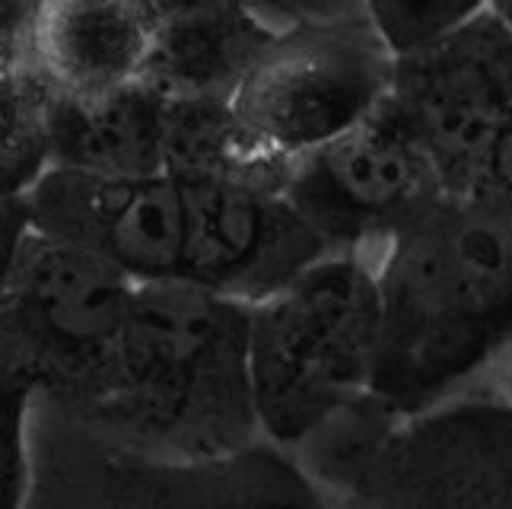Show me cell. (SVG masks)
<instances>
[{
	"label": "cell",
	"mask_w": 512,
	"mask_h": 509,
	"mask_svg": "<svg viewBox=\"0 0 512 509\" xmlns=\"http://www.w3.org/2000/svg\"><path fill=\"white\" fill-rule=\"evenodd\" d=\"M373 392L411 417L487 379L512 347V201L443 191L376 252Z\"/></svg>",
	"instance_id": "6da1fadb"
},
{
	"label": "cell",
	"mask_w": 512,
	"mask_h": 509,
	"mask_svg": "<svg viewBox=\"0 0 512 509\" xmlns=\"http://www.w3.org/2000/svg\"><path fill=\"white\" fill-rule=\"evenodd\" d=\"M249 312L185 277L137 284L105 401L185 459L245 449L258 433Z\"/></svg>",
	"instance_id": "7a4b0ae2"
},
{
	"label": "cell",
	"mask_w": 512,
	"mask_h": 509,
	"mask_svg": "<svg viewBox=\"0 0 512 509\" xmlns=\"http://www.w3.org/2000/svg\"><path fill=\"white\" fill-rule=\"evenodd\" d=\"M376 347V252H328L252 303L249 379L261 440L296 449L334 411L369 395Z\"/></svg>",
	"instance_id": "3957f363"
},
{
	"label": "cell",
	"mask_w": 512,
	"mask_h": 509,
	"mask_svg": "<svg viewBox=\"0 0 512 509\" xmlns=\"http://www.w3.org/2000/svg\"><path fill=\"white\" fill-rule=\"evenodd\" d=\"M395 58L363 16L277 29L226 93L236 163L280 169L373 115Z\"/></svg>",
	"instance_id": "277c9868"
},
{
	"label": "cell",
	"mask_w": 512,
	"mask_h": 509,
	"mask_svg": "<svg viewBox=\"0 0 512 509\" xmlns=\"http://www.w3.org/2000/svg\"><path fill=\"white\" fill-rule=\"evenodd\" d=\"M134 293L102 258L26 226L0 284V373L29 392L102 395Z\"/></svg>",
	"instance_id": "5b68a950"
},
{
	"label": "cell",
	"mask_w": 512,
	"mask_h": 509,
	"mask_svg": "<svg viewBox=\"0 0 512 509\" xmlns=\"http://www.w3.org/2000/svg\"><path fill=\"white\" fill-rule=\"evenodd\" d=\"M277 172L236 160L175 169L185 210L179 277L252 306L331 252Z\"/></svg>",
	"instance_id": "8992f818"
},
{
	"label": "cell",
	"mask_w": 512,
	"mask_h": 509,
	"mask_svg": "<svg viewBox=\"0 0 512 509\" xmlns=\"http://www.w3.org/2000/svg\"><path fill=\"white\" fill-rule=\"evenodd\" d=\"M280 188L331 252L379 245L446 185L392 102L357 128L280 166Z\"/></svg>",
	"instance_id": "52a82bcc"
},
{
	"label": "cell",
	"mask_w": 512,
	"mask_h": 509,
	"mask_svg": "<svg viewBox=\"0 0 512 509\" xmlns=\"http://www.w3.org/2000/svg\"><path fill=\"white\" fill-rule=\"evenodd\" d=\"M388 102L446 191L478 188L490 140L512 115V35L490 7L392 64Z\"/></svg>",
	"instance_id": "ba28073f"
},
{
	"label": "cell",
	"mask_w": 512,
	"mask_h": 509,
	"mask_svg": "<svg viewBox=\"0 0 512 509\" xmlns=\"http://www.w3.org/2000/svg\"><path fill=\"white\" fill-rule=\"evenodd\" d=\"M29 230L74 245L134 284L182 274L185 210L175 169L125 175L45 163L23 188Z\"/></svg>",
	"instance_id": "9c48e42d"
},
{
	"label": "cell",
	"mask_w": 512,
	"mask_h": 509,
	"mask_svg": "<svg viewBox=\"0 0 512 509\" xmlns=\"http://www.w3.org/2000/svg\"><path fill=\"white\" fill-rule=\"evenodd\" d=\"M388 503H512V405L455 395L401 417L363 481Z\"/></svg>",
	"instance_id": "30bf717a"
},
{
	"label": "cell",
	"mask_w": 512,
	"mask_h": 509,
	"mask_svg": "<svg viewBox=\"0 0 512 509\" xmlns=\"http://www.w3.org/2000/svg\"><path fill=\"white\" fill-rule=\"evenodd\" d=\"M163 0H35L23 55L51 99H93L150 80Z\"/></svg>",
	"instance_id": "8fae6325"
},
{
	"label": "cell",
	"mask_w": 512,
	"mask_h": 509,
	"mask_svg": "<svg viewBox=\"0 0 512 509\" xmlns=\"http://www.w3.org/2000/svg\"><path fill=\"white\" fill-rule=\"evenodd\" d=\"M51 163L144 175L169 166L166 90L153 80L121 86L93 99H51Z\"/></svg>",
	"instance_id": "7c38bea8"
},
{
	"label": "cell",
	"mask_w": 512,
	"mask_h": 509,
	"mask_svg": "<svg viewBox=\"0 0 512 509\" xmlns=\"http://www.w3.org/2000/svg\"><path fill=\"white\" fill-rule=\"evenodd\" d=\"M357 4L388 55L401 58L474 20L490 7V0H357Z\"/></svg>",
	"instance_id": "4fadbf2b"
},
{
	"label": "cell",
	"mask_w": 512,
	"mask_h": 509,
	"mask_svg": "<svg viewBox=\"0 0 512 509\" xmlns=\"http://www.w3.org/2000/svg\"><path fill=\"white\" fill-rule=\"evenodd\" d=\"M26 385L0 373V509L23 506L29 494V405Z\"/></svg>",
	"instance_id": "5bb4252c"
},
{
	"label": "cell",
	"mask_w": 512,
	"mask_h": 509,
	"mask_svg": "<svg viewBox=\"0 0 512 509\" xmlns=\"http://www.w3.org/2000/svg\"><path fill=\"white\" fill-rule=\"evenodd\" d=\"M478 188L490 191V195H497V198L512 201V115L497 131V137L490 140L481 175H478Z\"/></svg>",
	"instance_id": "9a60e30c"
},
{
	"label": "cell",
	"mask_w": 512,
	"mask_h": 509,
	"mask_svg": "<svg viewBox=\"0 0 512 509\" xmlns=\"http://www.w3.org/2000/svg\"><path fill=\"white\" fill-rule=\"evenodd\" d=\"M23 230H26L23 210H20V214L13 217L7 207H0V284H4L7 265H10V258H13V249H16V242H20Z\"/></svg>",
	"instance_id": "2e32d148"
},
{
	"label": "cell",
	"mask_w": 512,
	"mask_h": 509,
	"mask_svg": "<svg viewBox=\"0 0 512 509\" xmlns=\"http://www.w3.org/2000/svg\"><path fill=\"white\" fill-rule=\"evenodd\" d=\"M490 376V389H493V395H500L503 401H509L512 405V347L506 350V354L500 357V363L493 366V370L487 373Z\"/></svg>",
	"instance_id": "e0dca14e"
},
{
	"label": "cell",
	"mask_w": 512,
	"mask_h": 509,
	"mask_svg": "<svg viewBox=\"0 0 512 509\" xmlns=\"http://www.w3.org/2000/svg\"><path fill=\"white\" fill-rule=\"evenodd\" d=\"M490 10L500 16V23L509 29V35H512V0H490Z\"/></svg>",
	"instance_id": "ac0fdd59"
},
{
	"label": "cell",
	"mask_w": 512,
	"mask_h": 509,
	"mask_svg": "<svg viewBox=\"0 0 512 509\" xmlns=\"http://www.w3.org/2000/svg\"><path fill=\"white\" fill-rule=\"evenodd\" d=\"M16 4H20V7H23V13H26V10H29V7L35 4V0H16Z\"/></svg>",
	"instance_id": "d6986e66"
}]
</instances>
